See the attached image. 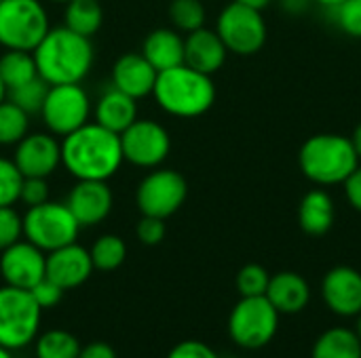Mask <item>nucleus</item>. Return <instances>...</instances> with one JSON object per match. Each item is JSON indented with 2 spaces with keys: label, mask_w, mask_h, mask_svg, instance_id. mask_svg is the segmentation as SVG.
<instances>
[{
  "label": "nucleus",
  "mask_w": 361,
  "mask_h": 358,
  "mask_svg": "<svg viewBox=\"0 0 361 358\" xmlns=\"http://www.w3.org/2000/svg\"><path fill=\"white\" fill-rule=\"evenodd\" d=\"M125 162L118 133L87 122L61 141V165L76 179L108 181Z\"/></svg>",
  "instance_id": "nucleus-1"
},
{
  "label": "nucleus",
  "mask_w": 361,
  "mask_h": 358,
  "mask_svg": "<svg viewBox=\"0 0 361 358\" xmlns=\"http://www.w3.org/2000/svg\"><path fill=\"white\" fill-rule=\"evenodd\" d=\"M32 55L38 76L49 84L80 82L87 78L95 61L91 38L80 36L66 25L51 27Z\"/></svg>",
  "instance_id": "nucleus-2"
},
{
  "label": "nucleus",
  "mask_w": 361,
  "mask_h": 358,
  "mask_svg": "<svg viewBox=\"0 0 361 358\" xmlns=\"http://www.w3.org/2000/svg\"><path fill=\"white\" fill-rule=\"evenodd\" d=\"M152 95L163 112L178 118H197L214 106L216 87L209 74L182 63L157 74Z\"/></svg>",
  "instance_id": "nucleus-3"
},
{
  "label": "nucleus",
  "mask_w": 361,
  "mask_h": 358,
  "mask_svg": "<svg viewBox=\"0 0 361 358\" xmlns=\"http://www.w3.org/2000/svg\"><path fill=\"white\" fill-rule=\"evenodd\" d=\"M300 171L317 186H338L360 167V156L349 137L319 133L309 137L298 154Z\"/></svg>",
  "instance_id": "nucleus-4"
},
{
  "label": "nucleus",
  "mask_w": 361,
  "mask_h": 358,
  "mask_svg": "<svg viewBox=\"0 0 361 358\" xmlns=\"http://www.w3.org/2000/svg\"><path fill=\"white\" fill-rule=\"evenodd\" d=\"M49 30V13L40 0L0 2V44L4 49L32 53Z\"/></svg>",
  "instance_id": "nucleus-5"
},
{
  "label": "nucleus",
  "mask_w": 361,
  "mask_h": 358,
  "mask_svg": "<svg viewBox=\"0 0 361 358\" xmlns=\"http://www.w3.org/2000/svg\"><path fill=\"white\" fill-rule=\"evenodd\" d=\"M80 224L72 215L66 203L47 200L36 207H27L23 215V236L44 253L76 243Z\"/></svg>",
  "instance_id": "nucleus-6"
},
{
  "label": "nucleus",
  "mask_w": 361,
  "mask_h": 358,
  "mask_svg": "<svg viewBox=\"0 0 361 358\" xmlns=\"http://www.w3.org/2000/svg\"><path fill=\"white\" fill-rule=\"evenodd\" d=\"M40 314L42 308L30 291L11 285L0 287V346L19 350L32 344L38 335Z\"/></svg>",
  "instance_id": "nucleus-7"
},
{
  "label": "nucleus",
  "mask_w": 361,
  "mask_h": 358,
  "mask_svg": "<svg viewBox=\"0 0 361 358\" xmlns=\"http://www.w3.org/2000/svg\"><path fill=\"white\" fill-rule=\"evenodd\" d=\"M277 327L279 312L267 300V295L241 298L228 314L231 340L247 350L264 348L275 338Z\"/></svg>",
  "instance_id": "nucleus-8"
},
{
  "label": "nucleus",
  "mask_w": 361,
  "mask_h": 358,
  "mask_svg": "<svg viewBox=\"0 0 361 358\" xmlns=\"http://www.w3.org/2000/svg\"><path fill=\"white\" fill-rule=\"evenodd\" d=\"M91 112V99L87 91L80 87V82H68L49 87L44 103L38 114L49 133H53L55 137H66L72 131L87 124Z\"/></svg>",
  "instance_id": "nucleus-9"
},
{
  "label": "nucleus",
  "mask_w": 361,
  "mask_h": 358,
  "mask_svg": "<svg viewBox=\"0 0 361 358\" xmlns=\"http://www.w3.org/2000/svg\"><path fill=\"white\" fill-rule=\"evenodd\" d=\"M216 32L222 38L228 53L235 55H254L267 42V23L262 11L231 2L222 8L216 21Z\"/></svg>",
  "instance_id": "nucleus-10"
},
{
  "label": "nucleus",
  "mask_w": 361,
  "mask_h": 358,
  "mask_svg": "<svg viewBox=\"0 0 361 358\" xmlns=\"http://www.w3.org/2000/svg\"><path fill=\"white\" fill-rule=\"evenodd\" d=\"M186 196H188V184L178 171L152 169L140 181L135 192V203L142 215L167 219L184 205Z\"/></svg>",
  "instance_id": "nucleus-11"
},
{
  "label": "nucleus",
  "mask_w": 361,
  "mask_h": 358,
  "mask_svg": "<svg viewBox=\"0 0 361 358\" xmlns=\"http://www.w3.org/2000/svg\"><path fill=\"white\" fill-rule=\"evenodd\" d=\"M123 158L142 169H157L171 150L169 131L157 120H135L121 135Z\"/></svg>",
  "instance_id": "nucleus-12"
},
{
  "label": "nucleus",
  "mask_w": 361,
  "mask_h": 358,
  "mask_svg": "<svg viewBox=\"0 0 361 358\" xmlns=\"http://www.w3.org/2000/svg\"><path fill=\"white\" fill-rule=\"evenodd\" d=\"M0 276L6 285L30 291L47 276V255L30 241H17L0 251Z\"/></svg>",
  "instance_id": "nucleus-13"
},
{
  "label": "nucleus",
  "mask_w": 361,
  "mask_h": 358,
  "mask_svg": "<svg viewBox=\"0 0 361 358\" xmlns=\"http://www.w3.org/2000/svg\"><path fill=\"white\" fill-rule=\"evenodd\" d=\"M13 162L23 177H51L61 165V143L53 133H27L17 146Z\"/></svg>",
  "instance_id": "nucleus-14"
},
{
  "label": "nucleus",
  "mask_w": 361,
  "mask_h": 358,
  "mask_svg": "<svg viewBox=\"0 0 361 358\" xmlns=\"http://www.w3.org/2000/svg\"><path fill=\"white\" fill-rule=\"evenodd\" d=\"M112 190L108 181L99 179H76V186L68 194V209L80 224V228L102 224L112 211Z\"/></svg>",
  "instance_id": "nucleus-15"
},
{
  "label": "nucleus",
  "mask_w": 361,
  "mask_h": 358,
  "mask_svg": "<svg viewBox=\"0 0 361 358\" xmlns=\"http://www.w3.org/2000/svg\"><path fill=\"white\" fill-rule=\"evenodd\" d=\"M326 306L338 317H357L361 312V272L351 266L332 268L322 283Z\"/></svg>",
  "instance_id": "nucleus-16"
},
{
  "label": "nucleus",
  "mask_w": 361,
  "mask_h": 358,
  "mask_svg": "<svg viewBox=\"0 0 361 358\" xmlns=\"http://www.w3.org/2000/svg\"><path fill=\"white\" fill-rule=\"evenodd\" d=\"M93 270L91 253L76 243L47 253V279H51L63 291L87 283Z\"/></svg>",
  "instance_id": "nucleus-17"
},
{
  "label": "nucleus",
  "mask_w": 361,
  "mask_h": 358,
  "mask_svg": "<svg viewBox=\"0 0 361 358\" xmlns=\"http://www.w3.org/2000/svg\"><path fill=\"white\" fill-rule=\"evenodd\" d=\"M157 70L142 53H125L112 65V87L133 99L152 95Z\"/></svg>",
  "instance_id": "nucleus-18"
},
{
  "label": "nucleus",
  "mask_w": 361,
  "mask_h": 358,
  "mask_svg": "<svg viewBox=\"0 0 361 358\" xmlns=\"http://www.w3.org/2000/svg\"><path fill=\"white\" fill-rule=\"evenodd\" d=\"M228 49L216 30H207L205 25L190 32L184 38V63L203 74H216L226 61Z\"/></svg>",
  "instance_id": "nucleus-19"
},
{
  "label": "nucleus",
  "mask_w": 361,
  "mask_h": 358,
  "mask_svg": "<svg viewBox=\"0 0 361 358\" xmlns=\"http://www.w3.org/2000/svg\"><path fill=\"white\" fill-rule=\"evenodd\" d=\"M267 300L275 306L279 314H298L307 308L311 300V289L300 274L279 272L269 281Z\"/></svg>",
  "instance_id": "nucleus-20"
},
{
  "label": "nucleus",
  "mask_w": 361,
  "mask_h": 358,
  "mask_svg": "<svg viewBox=\"0 0 361 358\" xmlns=\"http://www.w3.org/2000/svg\"><path fill=\"white\" fill-rule=\"evenodd\" d=\"M137 99L110 87L93 106V118L97 124L112 133H123L129 124L137 120Z\"/></svg>",
  "instance_id": "nucleus-21"
},
{
  "label": "nucleus",
  "mask_w": 361,
  "mask_h": 358,
  "mask_svg": "<svg viewBox=\"0 0 361 358\" xmlns=\"http://www.w3.org/2000/svg\"><path fill=\"white\" fill-rule=\"evenodd\" d=\"M142 55L157 72L184 63V38L178 30L157 27L142 42Z\"/></svg>",
  "instance_id": "nucleus-22"
},
{
  "label": "nucleus",
  "mask_w": 361,
  "mask_h": 358,
  "mask_svg": "<svg viewBox=\"0 0 361 358\" xmlns=\"http://www.w3.org/2000/svg\"><path fill=\"white\" fill-rule=\"evenodd\" d=\"M300 228L309 236H324L334 226V200L326 190H311L298 207Z\"/></svg>",
  "instance_id": "nucleus-23"
},
{
  "label": "nucleus",
  "mask_w": 361,
  "mask_h": 358,
  "mask_svg": "<svg viewBox=\"0 0 361 358\" xmlns=\"http://www.w3.org/2000/svg\"><path fill=\"white\" fill-rule=\"evenodd\" d=\"M311 358H361V340L347 327L328 329L317 338Z\"/></svg>",
  "instance_id": "nucleus-24"
},
{
  "label": "nucleus",
  "mask_w": 361,
  "mask_h": 358,
  "mask_svg": "<svg viewBox=\"0 0 361 358\" xmlns=\"http://www.w3.org/2000/svg\"><path fill=\"white\" fill-rule=\"evenodd\" d=\"M104 23V8L99 0H70L63 11V25L72 32L91 38Z\"/></svg>",
  "instance_id": "nucleus-25"
},
{
  "label": "nucleus",
  "mask_w": 361,
  "mask_h": 358,
  "mask_svg": "<svg viewBox=\"0 0 361 358\" xmlns=\"http://www.w3.org/2000/svg\"><path fill=\"white\" fill-rule=\"evenodd\" d=\"M0 76L8 89H15L32 78L38 76L34 55L30 51H13L6 49V53L0 57Z\"/></svg>",
  "instance_id": "nucleus-26"
},
{
  "label": "nucleus",
  "mask_w": 361,
  "mask_h": 358,
  "mask_svg": "<svg viewBox=\"0 0 361 358\" xmlns=\"http://www.w3.org/2000/svg\"><path fill=\"white\" fill-rule=\"evenodd\" d=\"M30 133V114L11 99L0 103V146H17Z\"/></svg>",
  "instance_id": "nucleus-27"
},
{
  "label": "nucleus",
  "mask_w": 361,
  "mask_h": 358,
  "mask_svg": "<svg viewBox=\"0 0 361 358\" xmlns=\"http://www.w3.org/2000/svg\"><path fill=\"white\" fill-rule=\"evenodd\" d=\"M89 253H91V262H93L95 270L112 272L123 266V262L127 257V245L123 238H118L114 234H104L93 243Z\"/></svg>",
  "instance_id": "nucleus-28"
},
{
  "label": "nucleus",
  "mask_w": 361,
  "mask_h": 358,
  "mask_svg": "<svg viewBox=\"0 0 361 358\" xmlns=\"http://www.w3.org/2000/svg\"><path fill=\"white\" fill-rule=\"evenodd\" d=\"M78 340L63 329H51L36 340V358H78Z\"/></svg>",
  "instance_id": "nucleus-29"
},
{
  "label": "nucleus",
  "mask_w": 361,
  "mask_h": 358,
  "mask_svg": "<svg viewBox=\"0 0 361 358\" xmlns=\"http://www.w3.org/2000/svg\"><path fill=\"white\" fill-rule=\"evenodd\" d=\"M205 6L203 0H171L169 19L178 32H195L205 25Z\"/></svg>",
  "instance_id": "nucleus-30"
},
{
  "label": "nucleus",
  "mask_w": 361,
  "mask_h": 358,
  "mask_svg": "<svg viewBox=\"0 0 361 358\" xmlns=\"http://www.w3.org/2000/svg\"><path fill=\"white\" fill-rule=\"evenodd\" d=\"M49 82L42 80L40 76L15 87V89H8L6 93V99H11L13 103H17L21 110H25L27 114H38L42 103H44V97H47V91H49Z\"/></svg>",
  "instance_id": "nucleus-31"
},
{
  "label": "nucleus",
  "mask_w": 361,
  "mask_h": 358,
  "mask_svg": "<svg viewBox=\"0 0 361 358\" xmlns=\"http://www.w3.org/2000/svg\"><path fill=\"white\" fill-rule=\"evenodd\" d=\"M269 272L258 266V264H247L239 270L237 274V291L241 293V298H258V295H267L269 289Z\"/></svg>",
  "instance_id": "nucleus-32"
},
{
  "label": "nucleus",
  "mask_w": 361,
  "mask_h": 358,
  "mask_svg": "<svg viewBox=\"0 0 361 358\" xmlns=\"http://www.w3.org/2000/svg\"><path fill=\"white\" fill-rule=\"evenodd\" d=\"M23 175L13 158L0 156V207H13L19 200Z\"/></svg>",
  "instance_id": "nucleus-33"
},
{
  "label": "nucleus",
  "mask_w": 361,
  "mask_h": 358,
  "mask_svg": "<svg viewBox=\"0 0 361 358\" xmlns=\"http://www.w3.org/2000/svg\"><path fill=\"white\" fill-rule=\"evenodd\" d=\"M334 23L349 36L361 38V0H343L338 6L330 8Z\"/></svg>",
  "instance_id": "nucleus-34"
},
{
  "label": "nucleus",
  "mask_w": 361,
  "mask_h": 358,
  "mask_svg": "<svg viewBox=\"0 0 361 358\" xmlns=\"http://www.w3.org/2000/svg\"><path fill=\"white\" fill-rule=\"evenodd\" d=\"M23 236V217L13 207H0V251Z\"/></svg>",
  "instance_id": "nucleus-35"
},
{
  "label": "nucleus",
  "mask_w": 361,
  "mask_h": 358,
  "mask_svg": "<svg viewBox=\"0 0 361 358\" xmlns=\"http://www.w3.org/2000/svg\"><path fill=\"white\" fill-rule=\"evenodd\" d=\"M19 200L25 207H36L49 200V184L44 177H23Z\"/></svg>",
  "instance_id": "nucleus-36"
},
{
  "label": "nucleus",
  "mask_w": 361,
  "mask_h": 358,
  "mask_svg": "<svg viewBox=\"0 0 361 358\" xmlns=\"http://www.w3.org/2000/svg\"><path fill=\"white\" fill-rule=\"evenodd\" d=\"M30 293H32V298H34V302L44 310V308H53V306H57L59 302H61V298H63V289L59 287V285H55L51 279H42L40 283H36L32 289H30Z\"/></svg>",
  "instance_id": "nucleus-37"
},
{
  "label": "nucleus",
  "mask_w": 361,
  "mask_h": 358,
  "mask_svg": "<svg viewBox=\"0 0 361 358\" xmlns=\"http://www.w3.org/2000/svg\"><path fill=\"white\" fill-rule=\"evenodd\" d=\"M137 238H140V243H144L148 247L159 245L165 238V219L142 215V219L137 224Z\"/></svg>",
  "instance_id": "nucleus-38"
},
{
  "label": "nucleus",
  "mask_w": 361,
  "mask_h": 358,
  "mask_svg": "<svg viewBox=\"0 0 361 358\" xmlns=\"http://www.w3.org/2000/svg\"><path fill=\"white\" fill-rule=\"evenodd\" d=\"M167 358H220L207 344L197 342V340H186L180 342L178 346L171 348Z\"/></svg>",
  "instance_id": "nucleus-39"
},
{
  "label": "nucleus",
  "mask_w": 361,
  "mask_h": 358,
  "mask_svg": "<svg viewBox=\"0 0 361 358\" xmlns=\"http://www.w3.org/2000/svg\"><path fill=\"white\" fill-rule=\"evenodd\" d=\"M345 196L349 200V205L361 213V167H357L347 179H345Z\"/></svg>",
  "instance_id": "nucleus-40"
},
{
  "label": "nucleus",
  "mask_w": 361,
  "mask_h": 358,
  "mask_svg": "<svg viewBox=\"0 0 361 358\" xmlns=\"http://www.w3.org/2000/svg\"><path fill=\"white\" fill-rule=\"evenodd\" d=\"M78 358H116V352L106 342H93V344H87L85 348H80Z\"/></svg>",
  "instance_id": "nucleus-41"
},
{
  "label": "nucleus",
  "mask_w": 361,
  "mask_h": 358,
  "mask_svg": "<svg viewBox=\"0 0 361 358\" xmlns=\"http://www.w3.org/2000/svg\"><path fill=\"white\" fill-rule=\"evenodd\" d=\"M313 0H281V6L290 13V15H300L311 6Z\"/></svg>",
  "instance_id": "nucleus-42"
},
{
  "label": "nucleus",
  "mask_w": 361,
  "mask_h": 358,
  "mask_svg": "<svg viewBox=\"0 0 361 358\" xmlns=\"http://www.w3.org/2000/svg\"><path fill=\"white\" fill-rule=\"evenodd\" d=\"M243 6H250V8H256V11H264L273 0H235Z\"/></svg>",
  "instance_id": "nucleus-43"
},
{
  "label": "nucleus",
  "mask_w": 361,
  "mask_h": 358,
  "mask_svg": "<svg viewBox=\"0 0 361 358\" xmlns=\"http://www.w3.org/2000/svg\"><path fill=\"white\" fill-rule=\"evenodd\" d=\"M349 139H351V143H353V148H355V152H357L361 160V122L355 127V131H353V135Z\"/></svg>",
  "instance_id": "nucleus-44"
},
{
  "label": "nucleus",
  "mask_w": 361,
  "mask_h": 358,
  "mask_svg": "<svg viewBox=\"0 0 361 358\" xmlns=\"http://www.w3.org/2000/svg\"><path fill=\"white\" fill-rule=\"evenodd\" d=\"M313 2H317V4H322V6H326V8H334V6H338L343 0H313Z\"/></svg>",
  "instance_id": "nucleus-45"
},
{
  "label": "nucleus",
  "mask_w": 361,
  "mask_h": 358,
  "mask_svg": "<svg viewBox=\"0 0 361 358\" xmlns=\"http://www.w3.org/2000/svg\"><path fill=\"white\" fill-rule=\"evenodd\" d=\"M6 93H8V91H6V84H4V80H2V76H0V103L6 99Z\"/></svg>",
  "instance_id": "nucleus-46"
},
{
  "label": "nucleus",
  "mask_w": 361,
  "mask_h": 358,
  "mask_svg": "<svg viewBox=\"0 0 361 358\" xmlns=\"http://www.w3.org/2000/svg\"><path fill=\"white\" fill-rule=\"evenodd\" d=\"M0 358H13V350H8V348L0 346Z\"/></svg>",
  "instance_id": "nucleus-47"
},
{
  "label": "nucleus",
  "mask_w": 361,
  "mask_h": 358,
  "mask_svg": "<svg viewBox=\"0 0 361 358\" xmlns=\"http://www.w3.org/2000/svg\"><path fill=\"white\" fill-rule=\"evenodd\" d=\"M355 333H357V338L361 340V312L357 314V325H355Z\"/></svg>",
  "instance_id": "nucleus-48"
},
{
  "label": "nucleus",
  "mask_w": 361,
  "mask_h": 358,
  "mask_svg": "<svg viewBox=\"0 0 361 358\" xmlns=\"http://www.w3.org/2000/svg\"><path fill=\"white\" fill-rule=\"evenodd\" d=\"M49 2H59V4H68L70 0H49Z\"/></svg>",
  "instance_id": "nucleus-49"
},
{
  "label": "nucleus",
  "mask_w": 361,
  "mask_h": 358,
  "mask_svg": "<svg viewBox=\"0 0 361 358\" xmlns=\"http://www.w3.org/2000/svg\"><path fill=\"white\" fill-rule=\"evenodd\" d=\"M0 2H2V0H0Z\"/></svg>",
  "instance_id": "nucleus-50"
}]
</instances>
